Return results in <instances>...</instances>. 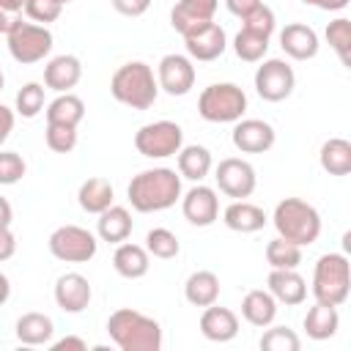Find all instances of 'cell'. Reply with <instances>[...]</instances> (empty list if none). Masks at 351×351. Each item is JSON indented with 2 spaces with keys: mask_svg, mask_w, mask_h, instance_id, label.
<instances>
[{
  "mask_svg": "<svg viewBox=\"0 0 351 351\" xmlns=\"http://www.w3.org/2000/svg\"><path fill=\"white\" fill-rule=\"evenodd\" d=\"M181 176L173 167H148L132 176L126 186L129 206L140 214L167 211L181 200Z\"/></svg>",
  "mask_w": 351,
  "mask_h": 351,
  "instance_id": "1",
  "label": "cell"
},
{
  "mask_svg": "<svg viewBox=\"0 0 351 351\" xmlns=\"http://www.w3.org/2000/svg\"><path fill=\"white\" fill-rule=\"evenodd\" d=\"M107 335L121 351H159L162 348L159 321L134 307H118L115 313H110Z\"/></svg>",
  "mask_w": 351,
  "mask_h": 351,
  "instance_id": "2",
  "label": "cell"
},
{
  "mask_svg": "<svg viewBox=\"0 0 351 351\" xmlns=\"http://www.w3.org/2000/svg\"><path fill=\"white\" fill-rule=\"evenodd\" d=\"M271 225L280 239L293 241L299 247H310L321 236V214L313 203H307L302 197H282L274 206Z\"/></svg>",
  "mask_w": 351,
  "mask_h": 351,
  "instance_id": "3",
  "label": "cell"
},
{
  "mask_svg": "<svg viewBox=\"0 0 351 351\" xmlns=\"http://www.w3.org/2000/svg\"><path fill=\"white\" fill-rule=\"evenodd\" d=\"M110 93L115 101H121L132 110H148V107H154V101L159 96V82L148 63L129 60V63L118 66L115 74L110 77Z\"/></svg>",
  "mask_w": 351,
  "mask_h": 351,
  "instance_id": "4",
  "label": "cell"
},
{
  "mask_svg": "<svg viewBox=\"0 0 351 351\" xmlns=\"http://www.w3.org/2000/svg\"><path fill=\"white\" fill-rule=\"evenodd\" d=\"M310 293L321 304L340 307L351 293V263L343 252H326L313 266Z\"/></svg>",
  "mask_w": 351,
  "mask_h": 351,
  "instance_id": "5",
  "label": "cell"
},
{
  "mask_svg": "<svg viewBox=\"0 0 351 351\" xmlns=\"http://www.w3.org/2000/svg\"><path fill=\"white\" fill-rule=\"evenodd\" d=\"M197 112L208 123H236L247 112V93L236 82H214L200 90Z\"/></svg>",
  "mask_w": 351,
  "mask_h": 351,
  "instance_id": "6",
  "label": "cell"
},
{
  "mask_svg": "<svg viewBox=\"0 0 351 351\" xmlns=\"http://www.w3.org/2000/svg\"><path fill=\"white\" fill-rule=\"evenodd\" d=\"M5 41H8L11 58H14L16 63H22V66H30V63L44 60V58L52 52V44H55L52 30H49L47 25H36V22H30V19H19V22L8 30Z\"/></svg>",
  "mask_w": 351,
  "mask_h": 351,
  "instance_id": "7",
  "label": "cell"
},
{
  "mask_svg": "<svg viewBox=\"0 0 351 351\" xmlns=\"http://www.w3.org/2000/svg\"><path fill=\"white\" fill-rule=\"evenodd\" d=\"M47 247L52 252V258L63 261V263H88L96 258L99 250V239L80 225H60L49 233Z\"/></svg>",
  "mask_w": 351,
  "mask_h": 351,
  "instance_id": "8",
  "label": "cell"
},
{
  "mask_svg": "<svg viewBox=\"0 0 351 351\" xmlns=\"http://www.w3.org/2000/svg\"><path fill=\"white\" fill-rule=\"evenodd\" d=\"M184 145V129L176 121H154L134 132V148L145 159L176 156Z\"/></svg>",
  "mask_w": 351,
  "mask_h": 351,
  "instance_id": "9",
  "label": "cell"
},
{
  "mask_svg": "<svg viewBox=\"0 0 351 351\" xmlns=\"http://www.w3.org/2000/svg\"><path fill=\"white\" fill-rule=\"evenodd\" d=\"M296 88V71L282 58H263L255 69V90L263 101H285Z\"/></svg>",
  "mask_w": 351,
  "mask_h": 351,
  "instance_id": "10",
  "label": "cell"
},
{
  "mask_svg": "<svg viewBox=\"0 0 351 351\" xmlns=\"http://www.w3.org/2000/svg\"><path fill=\"white\" fill-rule=\"evenodd\" d=\"M214 181H217V189L222 195H228L233 200H247L258 186V173L247 159L225 156L214 167Z\"/></svg>",
  "mask_w": 351,
  "mask_h": 351,
  "instance_id": "11",
  "label": "cell"
},
{
  "mask_svg": "<svg viewBox=\"0 0 351 351\" xmlns=\"http://www.w3.org/2000/svg\"><path fill=\"white\" fill-rule=\"evenodd\" d=\"M195 77H197L195 60H189L186 55H178V52L165 55L156 66L159 90H165L167 96H186L195 88Z\"/></svg>",
  "mask_w": 351,
  "mask_h": 351,
  "instance_id": "12",
  "label": "cell"
},
{
  "mask_svg": "<svg viewBox=\"0 0 351 351\" xmlns=\"http://www.w3.org/2000/svg\"><path fill=\"white\" fill-rule=\"evenodd\" d=\"M230 143L241 154H266L277 143V132L263 118H239L230 132Z\"/></svg>",
  "mask_w": 351,
  "mask_h": 351,
  "instance_id": "13",
  "label": "cell"
},
{
  "mask_svg": "<svg viewBox=\"0 0 351 351\" xmlns=\"http://www.w3.org/2000/svg\"><path fill=\"white\" fill-rule=\"evenodd\" d=\"M181 211L184 219L195 228H208L219 219V197L214 186H206L203 181L181 192Z\"/></svg>",
  "mask_w": 351,
  "mask_h": 351,
  "instance_id": "14",
  "label": "cell"
},
{
  "mask_svg": "<svg viewBox=\"0 0 351 351\" xmlns=\"http://www.w3.org/2000/svg\"><path fill=\"white\" fill-rule=\"evenodd\" d=\"M184 49H186V58L189 60H197V63H211L217 60L225 49H228V36H225V27L217 25V22H208L192 33L184 36Z\"/></svg>",
  "mask_w": 351,
  "mask_h": 351,
  "instance_id": "15",
  "label": "cell"
},
{
  "mask_svg": "<svg viewBox=\"0 0 351 351\" xmlns=\"http://www.w3.org/2000/svg\"><path fill=\"white\" fill-rule=\"evenodd\" d=\"M52 296H55V304H58L63 313L77 315V313H82V310L90 304L93 288H90V282H88L85 274H80V271H66V274H60V277L55 280Z\"/></svg>",
  "mask_w": 351,
  "mask_h": 351,
  "instance_id": "16",
  "label": "cell"
},
{
  "mask_svg": "<svg viewBox=\"0 0 351 351\" xmlns=\"http://www.w3.org/2000/svg\"><path fill=\"white\" fill-rule=\"evenodd\" d=\"M217 8H219V0H178L170 11V25L176 33L186 36V33L214 22Z\"/></svg>",
  "mask_w": 351,
  "mask_h": 351,
  "instance_id": "17",
  "label": "cell"
},
{
  "mask_svg": "<svg viewBox=\"0 0 351 351\" xmlns=\"http://www.w3.org/2000/svg\"><path fill=\"white\" fill-rule=\"evenodd\" d=\"M266 291L277 299V304L296 307L307 299V280L296 269H271L266 277Z\"/></svg>",
  "mask_w": 351,
  "mask_h": 351,
  "instance_id": "18",
  "label": "cell"
},
{
  "mask_svg": "<svg viewBox=\"0 0 351 351\" xmlns=\"http://www.w3.org/2000/svg\"><path fill=\"white\" fill-rule=\"evenodd\" d=\"M280 47L291 60H313L318 55V33L304 22H291L280 30Z\"/></svg>",
  "mask_w": 351,
  "mask_h": 351,
  "instance_id": "19",
  "label": "cell"
},
{
  "mask_svg": "<svg viewBox=\"0 0 351 351\" xmlns=\"http://www.w3.org/2000/svg\"><path fill=\"white\" fill-rule=\"evenodd\" d=\"M200 335L211 343H230L239 335V315L214 302L200 313Z\"/></svg>",
  "mask_w": 351,
  "mask_h": 351,
  "instance_id": "20",
  "label": "cell"
},
{
  "mask_svg": "<svg viewBox=\"0 0 351 351\" xmlns=\"http://www.w3.org/2000/svg\"><path fill=\"white\" fill-rule=\"evenodd\" d=\"M82 80V63L77 55H55L44 66V85L55 93H69Z\"/></svg>",
  "mask_w": 351,
  "mask_h": 351,
  "instance_id": "21",
  "label": "cell"
},
{
  "mask_svg": "<svg viewBox=\"0 0 351 351\" xmlns=\"http://www.w3.org/2000/svg\"><path fill=\"white\" fill-rule=\"evenodd\" d=\"M222 222L233 233H258L266 228L269 217L261 206H255L250 200H230L222 211Z\"/></svg>",
  "mask_w": 351,
  "mask_h": 351,
  "instance_id": "22",
  "label": "cell"
},
{
  "mask_svg": "<svg viewBox=\"0 0 351 351\" xmlns=\"http://www.w3.org/2000/svg\"><path fill=\"white\" fill-rule=\"evenodd\" d=\"M96 236L107 244H121L132 236L134 230V219H132V211L126 206H110L104 208L101 214H96Z\"/></svg>",
  "mask_w": 351,
  "mask_h": 351,
  "instance_id": "23",
  "label": "cell"
},
{
  "mask_svg": "<svg viewBox=\"0 0 351 351\" xmlns=\"http://www.w3.org/2000/svg\"><path fill=\"white\" fill-rule=\"evenodd\" d=\"M112 269L126 280H140L151 269V255L143 244L121 241L115 244V252H112Z\"/></svg>",
  "mask_w": 351,
  "mask_h": 351,
  "instance_id": "24",
  "label": "cell"
},
{
  "mask_svg": "<svg viewBox=\"0 0 351 351\" xmlns=\"http://www.w3.org/2000/svg\"><path fill=\"white\" fill-rule=\"evenodd\" d=\"M14 335L22 346H49V340L55 335V321L47 313L30 310V313H22L16 318Z\"/></svg>",
  "mask_w": 351,
  "mask_h": 351,
  "instance_id": "25",
  "label": "cell"
},
{
  "mask_svg": "<svg viewBox=\"0 0 351 351\" xmlns=\"http://www.w3.org/2000/svg\"><path fill=\"white\" fill-rule=\"evenodd\" d=\"M277 310H280L277 299H274L269 291H263V288H252V291H247L244 299H241V318H244L247 324L258 326V329H266L269 324H274Z\"/></svg>",
  "mask_w": 351,
  "mask_h": 351,
  "instance_id": "26",
  "label": "cell"
},
{
  "mask_svg": "<svg viewBox=\"0 0 351 351\" xmlns=\"http://www.w3.org/2000/svg\"><path fill=\"white\" fill-rule=\"evenodd\" d=\"M176 165H178V176L181 178L200 184L211 173L214 159H211V151L206 145L192 143V145H181V151L176 154Z\"/></svg>",
  "mask_w": 351,
  "mask_h": 351,
  "instance_id": "27",
  "label": "cell"
},
{
  "mask_svg": "<svg viewBox=\"0 0 351 351\" xmlns=\"http://www.w3.org/2000/svg\"><path fill=\"white\" fill-rule=\"evenodd\" d=\"M77 203L82 211L88 214H101L104 208H110L115 203V189L107 178L101 176H93V178H85L77 189Z\"/></svg>",
  "mask_w": 351,
  "mask_h": 351,
  "instance_id": "28",
  "label": "cell"
},
{
  "mask_svg": "<svg viewBox=\"0 0 351 351\" xmlns=\"http://www.w3.org/2000/svg\"><path fill=\"white\" fill-rule=\"evenodd\" d=\"M184 299L192 307H208L219 299V277L208 269H197L184 282Z\"/></svg>",
  "mask_w": 351,
  "mask_h": 351,
  "instance_id": "29",
  "label": "cell"
},
{
  "mask_svg": "<svg viewBox=\"0 0 351 351\" xmlns=\"http://www.w3.org/2000/svg\"><path fill=\"white\" fill-rule=\"evenodd\" d=\"M302 326H304V332H307L310 340H329V337H335L337 329H340V313H337V307H332V304L315 302V304L304 313Z\"/></svg>",
  "mask_w": 351,
  "mask_h": 351,
  "instance_id": "30",
  "label": "cell"
},
{
  "mask_svg": "<svg viewBox=\"0 0 351 351\" xmlns=\"http://www.w3.org/2000/svg\"><path fill=\"white\" fill-rule=\"evenodd\" d=\"M47 123H66V126H80L85 118V101L77 93H58L47 107H44Z\"/></svg>",
  "mask_w": 351,
  "mask_h": 351,
  "instance_id": "31",
  "label": "cell"
},
{
  "mask_svg": "<svg viewBox=\"0 0 351 351\" xmlns=\"http://www.w3.org/2000/svg\"><path fill=\"white\" fill-rule=\"evenodd\" d=\"M321 170L329 176H348L351 173V143L346 137H329L318 151Z\"/></svg>",
  "mask_w": 351,
  "mask_h": 351,
  "instance_id": "32",
  "label": "cell"
},
{
  "mask_svg": "<svg viewBox=\"0 0 351 351\" xmlns=\"http://www.w3.org/2000/svg\"><path fill=\"white\" fill-rule=\"evenodd\" d=\"M269 38L271 36H263L258 30H250V27H241L233 38V52L239 60L244 63H261L269 52Z\"/></svg>",
  "mask_w": 351,
  "mask_h": 351,
  "instance_id": "33",
  "label": "cell"
},
{
  "mask_svg": "<svg viewBox=\"0 0 351 351\" xmlns=\"http://www.w3.org/2000/svg\"><path fill=\"white\" fill-rule=\"evenodd\" d=\"M324 36H326V44L335 49L337 60L348 69V66H351V19H346V16L332 19V22L326 25Z\"/></svg>",
  "mask_w": 351,
  "mask_h": 351,
  "instance_id": "34",
  "label": "cell"
},
{
  "mask_svg": "<svg viewBox=\"0 0 351 351\" xmlns=\"http://www.w3.org/2000/svg\"><path fill=\"white\" fill-rule=\"evenodd\" d=\"M143 247L148 250L151 258H159V261H170V258H176L181 252V241L170 228H151L145 233V244Z\"/></svg>",
  "mask_w": 351,
  "mask_h": 351,
  "instance_id": "35",
  "label": "cell"
},
{
  "mask_svg": "<svg viewBox=\"0 0 351 351\" xmlns=\"http://www.w3.org/2000/svg\"><path fill=\"white\" fill-rule=\"evenodd\" d=\"M266 263L271 269H299L302 263V247L285 239H271L266 244Z\"/></svg>",
  "mask_w": 351,
  "mask_h": 351,
  "instance_id": "36",
  "label": "cell"
},
{
  "mask_svg": "<svg viewBox=\"0 0 351 351\" xmlns=\"http://www.w3.org/2000/svg\"><path fill=\"white\" fill-rule=\"evenodd\" d=\"M261 351H299L302 340L291 326H266V332L258 340Z\"/></svg>",
  "mask_w": 351,
  "mask_h": 351,
  "instance_id": "37",
  "label": "cell"
},
{
  "mask_svg": "<svg viewBox=\"0 0 351 351\" xmlns=\"http://www.w3.org/2000/svg\"><path fill=\"white\" fill-rule=\"evenodd\" d=\"M41 110H44V85L41 82H25L16 90L14 112L22 118H36Z\"/></svg>",
  "mask_w": 351,
  "mask_h": 351,
  "instance_id": "38",
  "label": "cell"
},
{
  "mask_svg": "<svg viewBox=\"0 0 351 351\" xmlns=\"http://www.w3.org/2000/svg\"><path fill=\"white\" fill-rule=\"evenodd\" d=\"M44 143L55 154H71L77 148V126L66 123H47L44 129Z\"/></svg>",
  "mask_w": 351,
  "mask_h": 351,
  "instance_id": "39",
  "label": "cell"
},
{
  "mask_svg": "<svg viewBox=\"0 0 351 351\" xmlns=\"http://www.w3.org/2000/svg\"><path fill=\"white\" fill-rule=\"evenodd\" d=\"M25 173H27V165H25L22 154L0 148V184L3 186H14V184H19L25 178Z\"/></svg>",
  "mask_w": 351,
  "mask_h": 351,
  "instance_id": "40",
  "label": "cell"
},
{
  "mask_svg": "<svg viewBox=\"0 0 351 351\" xmlns=\"http://www.w3.org/2000/svg\"><path fill=\"white\" fill-rule=\"evenodd\" d=\"M25 16L30 19V22H36V25H49V22H55L58 16H60V11H63V3H58V0H25Z\"/></svg>",
  "mask_w": 351,
  "mask_h": 351,
  "instance_id": "41",
  "label": "cell"
},
{
  "mask_svg": "<svg viewBox=\"0 0 351 351\" xmlns=\"http://www.w3.org/2000/svg\"><path fill=\"white\" fill-rule=\"evenodd\" d=\"M241 27H250V30H258L263 36H271L274 27H277V16H274V11L266 3H261L247 16H241Z\"/></svg>",
  "mask_w": 351,
  "mask_h": 351,
  "instance_id": "42",
  "label": "cell"
},
{
  "mask_svg": "<svg viewBox=\"0 0 351 351\" xmlns=\"http://www.w3.org/2000/svg\"><path fill=\"white\" fill-rule=\"evenodd\" d=\"M110 5L121 16H143L151 8V0H110Z\"/></svg>",
  "mask_w": 351,
  "mask_h": 351,
  "instance_id": "43",
  "label": "cell"
},
{
  "mask_svg": "<svg viewBox=\"0 0 351 351\" xmlns=\"http://www.w3.org/2000/svg\"><path fill=\"white\" fill-rule=\"evenodd\" d=\"M14 252H16V236L11 233V225L0 228V263L14 258Z\"/></svg>",
  "mask_w": 351,
  "mask_h": 351,
  "instance_id": "44",
  "label": "cell"
},
{
  "mask_svg": "<svg viewBox=\"0 0 351 351\" xmlns=\"http://www.w3.org/2000/svg\"><path fill=\"white\" fill-rule=\"evenodd\" d=\"M14 121H16V112L0 101V145L11 137V132H14Z\"/></svg>",
  "mask_w": 351,
  "mask_h": 351,
  "instance_id": "45",
  "label": "cell"
},
{
  "mask_svg": "<svg viewBox=\"0 0 351 351\" xmlns=\"http://www.w3.org/2000/svg\"><path fill=\"white\" fill-rule=\"evenodd\" d=\"M49 348L52 351H85L88 348V343L82 340V337H74V335H69V337H60V340H49Z\"/></svg>",
  "mask_w": 351,
  "mask_h": 351,
  "instance_id": "46",
  "label": "cell"
},
{
  "mask_svg": "<svg viewBox=\"0 0 351 351\" xmlns=\"http://www.w3.org/2000/svg\"><path fill=\"white\" fill-rule=\"evenodd\" d=\"M261 3H263V0H225V8H228L233 16L241 19V16H247V14H250L255 5H261Z\"/></svg>",
  "mask_w": 351,
  "mask_h": 351,
  "instance_id": "47",
  "label": "cell"
},
{
  "mask_svg": "<svg viewBox=\"0 0 351 351\" xmlns=\"http://www.w3.org/2000/svg\"><path fill=\"white\" fill-rule=\"evenodd\" d=\"M304 5H313V8H321V11H343L351 0H302Z\"/></svg>",
  "mask_w": 351,
  "mask_h": 351,
  "instance_id": "48",
  "label": "cell"
},
{
  "mask_svg": "<svg viewBox=\"0 0 351 351\" xmlns=\"http://www.w3.org/2000/svg\"><path fill=\"white\" fill-rule=\"evenodd\" d=\"M19 19H22V14H14V11H8V8H0V33L8 36V30H11Z\"/></svg>",
  "mask_w": 351,
  "mask_h": 351,
  "instance_id": "49",
  "label": "cell"
},
{
  "mask_svg": "<svg viewBox=\"0 0 351 351\" xmlns=\"http://www.w3.org/2000/svg\"><path fill=\"white\" fill-rule=\"evenodd\" d=\"M11 219H14V208H11V203L0 195V228H8Z\"/></svg>",
  "mask_w": 351,
  "mask_h": 351,
  "instance_id": "50",
  "label": "cell"
},
{
  "mask_svg": "<svg viewBox=\"0 0 351 351\" xmlns=\"http://www.w3.org/2000/svg\"><path fill=\"white\" fill-rule=\"evenodd\" d=\"M8 296H11V280H8V274L0 271V307L8 302Z\"/></svg>",
  "mask_w": 351,
  "mask_h": 351,
  "instance_id": "51",
  "label": "cell"
},
{
  "mask_svg": "<svg viewBox=\"0 0 351 351\" xmlns=\"http://www.w3.org/2000/svg\"><path fill=\"white\" fill-rule=\"evenodd\" d=\"M0 8H8V11H14V14H22L25 0H0Z\"/></svg>",
  "mask_w": 351,
  "mask_h": 351,
  "instance_id": "52",
  "label": "cell"
},
{
  "mask_svg": "<svg viewBox=\"0 0 351 351\" xmlns=\"http://www.w3.org/2000/svg\"><path fill=\"white\" fill-rule=\"evenodd\" d=\"M3 85H5V74H3V69H0V90H3Z\"/></svg>",
  "mask_w": 351,
  "mask_h": 351,
  "instance_id": "53",
  "label": "cell"
},
{
  "mask_svg": "<svg viewBox=\"0 0 351 351\" xmlns=\"http://www.w3.org/2000/svg\"><path fill=\"white\" fill-rule=\"evenodd\" d=\"M58 3H63V5H69V3H71V0H58Z\"/></svg>",
  "mask_w": 351,
  "mask_h": 351,
  "instance_id": "54",
  "label": "cell"
}]
</instances>
